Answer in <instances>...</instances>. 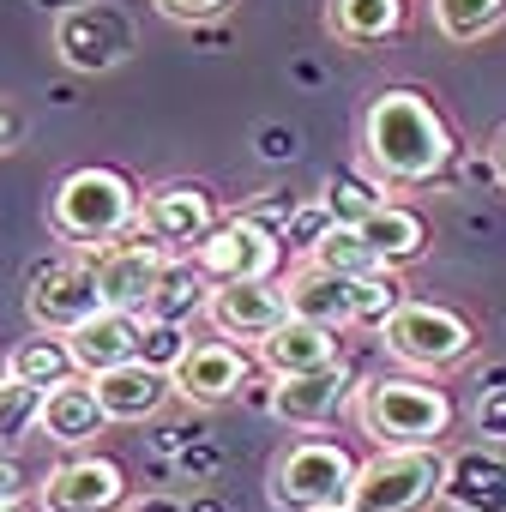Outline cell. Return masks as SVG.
I'll return each instance as SVG.
<instances>
[{
    "instance_id": "cell-18",
    "label": "cell",
    "mask_w": 506,
    "mask_h": 512,
    "mask_svg": "<svg viewBox=\"0 0 506 512\" xmlns=\"http://www.w3.org/2000/svg\"><path fill=\"white\" fill-rule=\"evenodd\" d=\"M97 386V404H103V416L109 422H145V416H157L163 404H169V374L163 368H151V362H127V368H115V374H103V380H91Z\"/></svg>"
},
{
    "instance_id": "cell-10",
    "label": "cell",
    "mask_w": 506,
    "mask_h": 512,
    "mask_svg": "<svg viewBox=\"0 0 506 512\" xmlns=\"http://www.w3.org/2000/svg\"><path fill=\"white\" fill-rule=\"evenodd\" d=\"M139 223H145V241H157L163 253H193L217 229V205L199 181H163L145 193Z\"/></svg>"
},
{
    "instance_id": "cell-7",
    "label": "cell",
    "mask_w": 506,
    "mask_h": 512,
    "mask_svg": "<svg viewBox=\"0 0 506 512\" xmlns=\"http://www.w3.org/2000/svg\"><path fill=\"white\" fill-rule=\"evenodd\" d=\"M25 308H31V326L37 332H79L85 320L103 314V290H97V253H61V260L37 266L31 272V290H25Z\"/></svg>"
},
{
    "instance_id": "cell-6",
    "label": "cell",
    "mask_w": 506,
    "mask_h": 512,
    "mask_svg": "<svg viewBox=\"0 0 506 512\" xmlns=\"http://www.w3.org/2000/svg\"><path fill=\"white\" fill-rule=\"evenodd\" d=\"M193 272L217 290V284H278V266H284V241L272 223L260 217H235V223H217L193 253Z\"/></svg>"
},
{
    "instance_id": "cell-35",
    "label": "cell",
    "mask_w": 506,
    "mask_h": 512,
    "mask_svg": "<svg viewBox=\"0 0 506 512\" xmlns=\"http://www.w3.org/2000/svg\"><path fill=\"white\" fill-rule=\"evenodd\" d=\"M19 494H25V470H19L7 452H0V506H13Z\"/></svg>"
},
{
    "instance_id": "cell-13",
    "label": "cell",
    "mask_w": 506,
    "mask_h": 512,
    "mask_svg": "<svg viewBox=\"0 0 506 512\" xmlns=\"http://www.w3.org/2000/svg\"><path fill=\"white\" fill-rule=\"evenodd\" d=\"M205 320H211L223 338H241V344L260 350V344L290 320L284 278H278V284H217L211 302H205Z\"/></svg>"
},
{
    "instance_id": "cell-38",
    "label": "cell",
    "mask_w": 506,
    "mask_h": 512,
    "mask_svg": "<svg viewBox=\"0 0 506 512\" xmlns=\"http://www.w3.org/2000/svg\"><path fill=\"white\" fill-rule=\"evenodd\" d=\"M494 175H500V187H506V133H500V145H494Z\"/></svg>"
},
{
    "instance_id": "cell-3",
    "label": "cell",
    "mask_w": 506,
    "mask_h": 512,
    "mask_svg": "<svg viewBox=\"0 0 506 512\" xmlns=\"http://www.w3.org/2000/svg\"><path fill=\"white\" fill-rule=\"evenodd\" d=\"M356 422L380 452L440 446V434L452 428V398L434 380H416V374H374L356 392Z\"/></svg>"
},
{
    "instance_id": "cell-36",
    "label": "cell",
    "mask_w": 506,
    "mask_h": 512,
    "mask_svg": "<svg viewBox=\"0 0 506 512\" xmlns=\"http://www.w3.org/2000/svg\"><path fill=\"white\" fill-rule=\"evenodd\" d=\"M19 133H25L19 109H13V103H0V151H13V145H19Z\"/></svg>"
},
{
    "instance_id": "cell-21",
    "label": "cell",
    "mask_w": 506,
    "mask_h": 512,
    "mask_svg": "<svg viewBox=\"0 0 506 512\" xmlns=\"http://www.w3.org/2000/svg\"><path fill=\"white\" fill-rule=\"evenodd\" d=\"M362 241H368V253H374V260L380 266H410V260H422V253H428V223L410 211V205H380L368 223H362Z\"/></svg>"
},
{
    "instance_id": "cell-2",
    "label": "cell",
    "mask_w": 506,
    "mask_h": 512,
    "mask_svg": "<svg viewBox=\"0 0 506 512\" xmlns=\"http://www.w3.org/2000/svg\"><path fill=\"white\" fill-rule=\"evenodd\" d=\"M139 187L121 169H73L55 199H49V229L73 247V253H103L115 241H145L139 223Z\"/></svg>"
},
{
    "instance_id": "cell-39",
    "label": "cell",
    "mask_w": 506,
    "mask_h": 512,
    "mask_svg": "<svg viewBox=\"0 0 506 512\" xmlns=\"http://www.w3.org/2000/svg\"><path fill=\"white\" fill-rule=\"evenodd\" d=\"M187 512H223V506H217V500H199V506H187Z\"/></svg>"
},
{
    "instance_id": "cell-34",
    "label": "cell",
    "mask_w": 506,
    "mask_h": 512,
    "mask_svg": "<svg viewBox=\"0 0 506 512\" xmlns=\"http://www.w3.org/2000/svg\"><path fill=\"white\" fill-rule=\"evenodd\" d=\"M476 434L482 440H506V386H494V392L476 398Z\"/></svg>"
},
{
    "instance_id": "cell-22",
    "label": "cell",
    "mask_w": 506,
    "mask_h": 512,
    "mask_svg": "<svg viewBox=\"0 0 506 512\" xmlns=\"http://www.w3.org/2000/svg\"><path fill=\"white\" fill-rule=\"evenodd\" d=\"M326 31L338 43L374 49V43L404 31V0H332V7H326Z\"/></svg>"
},
{
    "instance_id": "cell-25",
    "label": "cell",
    "mask_w": 506,
    "mask_h": 512,
    "mask_svg": "<svg viewBox=\"0 0 506 512\" xmlns=\"http://www.w3.org/2000/svg\"><path fill=\"white\" fill-rule=\"evenodd\" d=\"M428 13H434V31L446 43L470 49L506 25V0H428Z\"/></svg>"
},
{
    "instance_id": "cell-40",
    "label": "cell",
    "mask_w": 506,
    "mask_h": 512,
    "mask_svg": "<svg viewBox=\"0 0 506 512\" xmlns=\"http://www.w3.org/2000/svg\"><path fill=\"white\" fill-rule=\"evenodd\" d=\"M0 386H7V362H0Z\"/></svg>"
},
{
    "instance_id": "cell-9",
    "label": "cell",
    "mask_w": 506,
    "mask_h": 512,
    "mask_svg": "<svg viewBox=\"0 0 506 512\" xmlns=\"http://www.w3.org/2000/svg\"><path fill=\"white\" fill-rule=\"evenodd\" d=\"M133 49H139V37H133L127 13L109 7V0H73L67 13H55V55L73 73H115Z\"/></svg>"
},
{
    "instance_id": "cell-14",
    "label": "cell",
    "mask_w": 506,
    "mask_h": 512,
    "mask_svg": "<svg viewBox=\"0 0 506 512\" xmlns=\"http://www.w3.org/2000/svg\"><path fill=\"white\" fill-rule=\"evenodd\" d=\"M169 386L187 404H229L235 392L253 386V368L229 338H205V344H187V356L169 368Z\"/></svg>"
},
{
    "instance_id": "cell-1",
    "label": "cell",
    "mask_w": 506,
    "mask_h": 512,
    "mask_svg": "<svg viewBox=\"0 0 506 512\" xmlns=\"http://www.w3.org/2000/svg\"><path fill=\"white\" fill-rule=\"evenodd\" d=\"M362 163L380 187L404 193V187H428L446 163H452V127L446 115L410 91V85H392L368 103L362 115Z\"/></svg>"
},
{
    "instance_id": "cell-24",
    "label": "cell",
    "mask_w": 506,
    "mask_h": 512,
    "mask_svg": "<svg viewBox=\"0 0 506 512\" xmlns=\"http://www.w3.org/2000/svg\"><path fill=\"white\" fill-rule=\"evenodd\" d=\"M7 380H25V386H37V392H55V386H67V380H79V362H73L67 338L37 332V338L13 344V356H7Z\"/></svg>"
},
{
    "instance_id": "cell-11",
    "label": "cell",
    "mask_w": 506,
    "mask_h": 512,
    "mask_svg": "<svg viewBox=\"0 0 506 512\" xmlns=\"http://www.w3.org/2000/svg\"><path fill=\"white\" fill-rule=\"evenodd\" d=\"M175 253H163L157 241H115L97 253V290H103V308L115 314H145L163 272H169Z\"/></svg>"
},
{
    "instance_id": "cell-5",
    "label": "cell",
    "mask_w": 506,
    "mask_h": 512,
    "mask_svg": "<svg viewBox=\"0 0 506 512\" xmlns=\"http://www.w3.org/2000/svg\"><path fill=\"white\" fill-rule=\"evenodd\" d=\"M440 494H446L440 446H398V452H374L356 470L350 512H428Z\"/></svg>"
},
{
    "instance_id": "cell-20",
    "label": "cell",
    "mask_w": 506,
    "mask_h": 512,
    "mask_svg": "<svg viewBox=\"0 0 506 512\" xmlns=\"http://www.w3.org/2000/svg\"><path fill=\"white\" fill-rule=\"evenodd\" d=\"M103 428H109V416H103L97 386H91L85 374L67 380V386H55V392L43 398V434H49V440H61V446H91Z\"/></svg>"
},
{
    "instance_id": "cell-23",
    "label": "cell",
    "mask_w": 506,
    "mask_h": 512,
    "mask_svg": "<svg viewBox=\"0 0 506 512\" xmlns=\"http://www.w3.org/2000/svg\"><path fill=\"white\" fill-rule=\"evenodd\" d=\"M344 398H350L344 368H326V374H308V380H284V386L272 392V410H278L284 422H296V428H314V422H326Z\"/></svg>"
},
{
    "instance_id": "cell-27",
    "label": "cell",
    "mask_w": 506,
    "mask_h": 512,
    "mask_svg": "<svg viewBox=\"0 0 506 512\" xmlns=\"http://www.w3.org/2000/svg\"><path fill=\"white\" fill-rule=\"evenodd\" d=\"M320 205L332 211L338 229H362V223L386 205V187H380L374 175H332L326 193H320Z\"/></svg>"
},
{
    "instance_id": "cell-41",
    "label": "cell",
    "mask_w": 506,
    "mask_h": 512,
    "mask_svg": "<svg viewBox=\"0 0 506 512\" xmlns=\"http://www.w3.org/2000/svg\"><path fill=\"white\" fill-rule=\"evenodd\" d=\"M0 512H19V506H0Z\"/></svg>"
},
{
    "instance_id": "cell-30",
    "label": "cell",
    "mask_w": 506,
    "mask_h": 512,
    "mask_svg": "<svg viewBox=\"0 0 506 512\" xmlns=\"http://www.w3.org/2000/svg\"><path fill=\"white\" fill-rule=\"evenodd\" d=\"M43 398H49V392H37V386H25V380H7V386H0V446L43 434Z\"/></svg>"
},
{
    "instance_id": "cell-33",
    "label": "cell",
    "mask_w": 506,
    "mask_h": 512,
    "mask_svg": "<svg viewBox=\"0 0 506 512\" xmlns=\"http://www.w3.org/2000/svg\"><path fill=\"white\" fill-rule=\"evenodd\" d=\"M151 7L169 19V25H211V19H223L235 0H151Z\"/></svg>"
},
{
    "instance_id": "cell-15",
    "label": "cell",
    "mask_w": 506,
    "mask_h": 512,
    "mask_svg": "<svg viewBox=\"0 0 506 512\" xmlns=\"http://www.w3.org/2000/svg\"><path fill=\"white\" fill-rule=\"evenodd\" d=\"M139 344H145V314H115V308H103L97 320L67 332V350H73L85 380H103V374L139 362Z\"/></svg>"
},
{
    "instance_id": "cell-17",
    "label": "cell",
    "mask_w": 506,
    "mask_h": 512,
    "mask_svg": "<svg viewBox=\"0 0 506 512\" xmlns=\"http://www.w3.org/2000/svg\"><path fill=\"white\" fill-rule=\"evenodd\" d=\"M260 362H266L278 380H308V374L344 368V344H338V332H326V326L284 320V326L260 344Z\"/></svg>"
},
{
    "instance_id": "cell-19",
    "label": "cell",
    "mask_w": 506,
    "mask_h": 512,
    "mask_svg": "<svg viewBox=\"0 0 506 512\" xmlns=\"http://www.w3.org/2000/svg\"><path fill=\"white\" fill-rule=\"evenodd\" d=\"M446 500L464 512H506V458L470 446L446 458Z\"/></svg>"
},
{
    "instance_id": "cell-28",
    "label": "cell",
    "mask_w": 506,
    "mask_h": 512,
    "mask_svg": "<svg viewBox=\"0 0 506 512\" xmlns=\"http://www.w3.org/2000/svg\"><path fill=\"white\" fill-rule=\"evenodd\" d=\"M404 302H410V296H404V278H398L392 266H380V272L356 278V326H368V332H386V320H392Z\"/></svg>"
},
{
    "instance_id": "cell-42",
    "label": "cell",
    "mask_w": 506,
    "mask_h": 512,
    "mask_svg": "<svg viewBox=\"0 0 506 512\" xmlns=\"http://www.w3.org/2000/svg\"><path fill=\"white\" fill-rule=\"evenodd\" d=\"M332 512H350V506H332Z\"/></svg>"
},
{
    "instance_id": "cell-29",
    "label": "cell",
    "mask_w": 506,
    "mask_h": 512,
    "mask_svg": "<svg viewBox=\"0 0 506 512\" xmlns=\"http://www.w3.org/2000/svg\"><path fill=\"white\" fill-rule=\"evenodd\" d=\"M314 266H326V272H338V278H368V272H380V260L368 253V241H362V229H326V241L308 253Z\"/></svg>"
},
{
    "instance_id": "cell-37",
    "label": "cell",
    "mask_w": 506,
    "mask_h": 512,
    "mask_svg": "<svg viewBox=\"0 0 506 512\" xmlns=\"http://www.w3.org/2000/svg\"><path fill=\"white\" fill-rule=\"evenodd\" d=\"M121 512H187V506H181L175 494H145V500H127Z\"/></svg>"
},
{
    "instance_id": "cell-8",
    "label": "cell",
    "mask_w": 506,
    "mask_h": 512,
    "mask_svg": "<svg viewBox=\"0 0 506 512\" xmlns=\"http://www.w3.org/2000/svg\"><path fill=\"white\" fill-rule=\"evenodd\" d=\"M386 350L404 362V368H422V374H440V368H458L470 350H476V332L464 314L452 308H434V302H404L392 320H386Z\"/></svg>"
},
{
    "instance_id": "cell-26",
    "label": "cell",
    "mask_w": 506,
    "mask_h": 512,
    "mask_svg": "<svg viewBox=\"0 0 506 512\" xmlns=\"http://www.w3.org/2000/svg\"><path fill=\"white\" fill-rule=\"evenodd\" d=\"M205 302H211V284L193 272V260H169V272H163V284H157V296H151L145 320L187 326L193 314H205Z\"/></svg>"
},
{
    "instance_id": "cell-12",
    "label": "cell",
    "mask_w": 506,
    "mask_h": 512,
    "mask_svg": "<svg viewBox=\"0 0 506 512\" xmlns=\"http://www.w3.org/2000/svg\"><path fill=\"white\" fill-rule=\"evenodd\" d=\"M37 500H43V512H121L127 506V476H121L115 458L85 452V458L55 464L43 476Z\"/></svg>"
},
{
    "instance_id": "cell-32",
    "label": "cell",
    "mask_w": 506,
    "mask_h": 512,
    "mask_svg": "<svg viewBox=\"0 0 506 512\" xmlns=\"http://www.w3.org/2000/svg\"><path fill=\"white\" fill-rule=\"evenodd\" d=\"M326 229H332V211L314 199V205H296V211H290V223L278 229V241H284V247H302V253H314V247L326 241Z\"/></svg>"
},
{
    "instance_id": "cell-31",
    "label": "cell",
    "mask_w": 506,
    "mask_h": 512,
    "mask_svg": "<svg viewBox=\"0 0 506 512\" xmlns=\"http://www.w3.org/2000/svg\"><path fill=\"white\" fill-rule=\"evenodd\" d=\"M187 326H163V320H145V344H139V362H151V368H175L181 356H187Z\"/></svg>"
},
{
    "instance_id": "cell-4",
    "label": "cell",
    "mask_w": 506,
    "mask_h": 512,
    "mask_svg": "<svg viewBox=\"0 0 506 512\" xmlns=\"http://www.w3.org/2000/svg\"><path fill=\"white\" fill-rule=\"evenodd\" d=\"M356 458L338 440H296L272 458V506L278 512H332L350 506L356 488Z\"/></svg>"
},
{
    "instance_id": "cell-16",
    "label": "cell",
    "mask_w": 506,
    "mask_h": 512,
    "mask_svg": "<svg viewBox=\"0 0 506 512\" xmlns=\"http://www.w3.org/2000/svg\"><path fill=\"white\" fill-rule=\"evenodd\" d=\"M284 302H290V320H308V326H326V332L356 326V278H338L314 260H302L284 278Z\"/></svg>"
}]
</instances>
